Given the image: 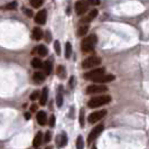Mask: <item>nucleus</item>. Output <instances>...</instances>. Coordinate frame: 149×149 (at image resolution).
<instances>
[{
  "label": "nucleus",
  "mask_w": 149,
  "mask_h": 149,
  "mask_svg": "<svg viewBox=\"0 0 149 149\" xmlns=\"http://www.w3.org/2000/svg\"><path fill=\"white\" fill-rule=\"evenodd\" d=\"M57 75L60 76L61 79H64L65 77V75H66V72H65V68H64V66H58V68H57Z\"/></svg>",
  "instance_id": "25"
},
{
  "label": "nucleus",
  "mask_w": 149,
  "mask_h": 149,
  "mask_svg": "<svg viewBox=\"0 0 149 149\" xmlns=\"http://www.w3.org/2000/svg\"><path fill=\"white\" fill-rule=\"evenodd\" d=\"M97 16V9H93L92 11H90L89 15L86 16V17H84V18H82V20H81V22L82 24H89L90 22H92L95 17Z\"/></svg>",
  "instance_id": "11"
},
{
  "label": "nucleus",
  "mask_w": 149,
  "mask_h": 149,
  "mask_svg": "<svg viewBox=\"0 0 149 149\" xmlns=\"http://www.w3.org/2000/svg\"><path fill=\"white\" fill-rule=\"evenodd\" d=\"M47 99H48V89H47V88H44L43 92H42V95L39 97V104L45 105L46 102H47Z\"/></svg>",
  "instance_id": "14"
},
{
  "label": "nucleus",
  "mask_w": 149,
  "mask_h": 149,
  "mask_svg": "<svg viewBox=\"0 0 149 149\" xmlns=\"http://www.w3.org/2000/svg\"><path fill=\"white\" fill-rule=\"evenodd\" d=\"M80 125L81 127H84V110H81L80 112Z\"/></svg>",
  "instance_id": "30"
},
{
  "label": "nucleus",
  "mask_w": 149,
  "mask_h": 149,
  "mask_svg": "<svg viewBox=\"0 0 149 149\" xmlns=\"http://www.w3.org/2000/svg\"><path fill=\"white\" fill-rule=\"evenodd\" d=\"M55 117H54V116H52V117H51V119H49V126H51V127H55Z\"/></svg>",
  "instance_id": "32"
},
{
  "label": "nucleus",
  "mask_w": 149,
  "mask_h": 149,
  "mask_svg": "<svg viewBox=\"0 0 149 149\" xmlns=\"http://www.w3.org/2000/svg\"><path fill=\"white\" fill-rule=\"evenodd\" d=\"M105 114H107V110H101V111L92 112V113L89 116L88 120H89L90 123H95V122H97L99 120L102 119Z\"/></svg>",
  "instance_id": "7"
},
{
  "label": "nucleus",
  "mask_w": 149,
  "mask_h": 149,
  "mask_svg": "<svg viewBox=\"0 0 149 149\" xmlns=\"http://www.w3.org/2000/svg\"><path fill=\"white\" fill-rule=\"evenodd\" d=\"M31 66L35 67V68H39V67L43 66V63H42V61L39 60V58L35 57V58L31 60Z\"/></svg>",
  "instance_id": "21"
},
{
  "label": "nucleus",
  "mask_w": 149,
  "mask_h": 149,
  "mask_svg": "<svg viewBox=\"0 0 149 149\" xmlns=\"http://www.w3.org/2000/svg\"><path fill=\"white\" fill-rule=\"evenodd\" d=\"M43 35H44V33L40 28H38V27L34 28V30H33V38H35L36 40H39V39L43 38Z\"/></svg>",
  "instance_id": "16"
},
{
  "label": "nucleus",
  "mask_w": 149,
  "mask_h": 149,
  "mask_svg": "<svg viewBox=\"0 0 149 149\" xmlns=\"http://www.w3.org/2000/svg\"><path fill=\"white\" fill-rule=\"evenodd\" d=\"M46 35H47V40L49 42V40H51V37H49V31H46Z\"/></svg>",
  "instance_id": "38"
},
{
  "label": "nucleus",
  "mask_w": 149,
  "mask_h": 149,
  "mask_svg": "<svg viewBox=\"0 0 149 149\" xmlns=\"http://www.w3.org/2000/svg\"><path fill=\"white\" fill-rule=\"evenodd\" d=\"M97 43V38L95 35H90L89 37L84 38L82 42V51L83 52H91L95 47Z\"/></svg>",
  "instance_id": "2"
},
{
  "label": "nucleus",
  "mask_w": 149,
  "mask_h": 149,
  "mask_svg": "<svg viewBox=\"0 0 149 149\" xmlns=\"http://www.w3.org/2000/svg\"><path fill=\"white\" fill-rule=\"evenodd\" d=\"M38 97H39V92H38V91H34V92L30 94V100H31V101H35Z\"/></svg>",
  "instance_id": "29"
},
{
  "label": "nucleus",
  "mask_w": 149,
  "mask_h": 149,
  "mask_svg": "<svg viewBox=\"0 0 149 149\" xmlns=\"http://www.w3.org/2000/svg\"><path fill=\"white\" fill-rule=\"evenodd\" d=\"M25 119H27V120L30 119V113H29V112H26V113H25Z\"/></svg>",
  "instance_id": "36"
},
{
  "label": "nucleus",
  "mask_w": 149,
  "mask_h": 149,
  "mask_svg": "<svg viewBox=\"0 0 149 149\" xmlns=\"http://www.w3.org/2000/svg\"><path fill=\"white\" fill-rule=\"evenodd\" d=\"M33 79H34V81L37 83H42L44 82L45 80V76L43 73H40V72H37V73H35V74L33 75Z\"/></svg>",
  "instance_id": "19"
},
{
  "label": "nucleus",
  "mask_w": 149,
  "mask_h": 149,
  "mask_svg": "<svg viewBox=\"0 0 149 149\" xmlns=\"http://www.w3.org/2000/svg\"><path fill=\"white\" fill-rule=\"evenodd\" d=\"M54 47H55L56 54H57V55H61V47H60V42H58V40H55V43H54Z\"/></svg>",
  "instance_id": "28"
},
{
  "label": "nucleus",
  "mask_w": 149,
  "mask_h": 149,
  "mask_svg": "<svg viewBox=\"0 0 149 149\" xmlns=\"http://www.w3.org/2000/svg\"><path fill=\"white\" fill-rule=\"evenodd\" d=\"M103 74H105L104 68H103V67H99V68H95V70H93V71H90V72H88V73H85L83 76H84L85 80L94 81L95 79L100 77V76H102Z\"/></svg>",
  "instance_id": "3"
},
{
  "label": "nucleus",
  "mask_w": 149,
  "mask_h": 149,
  "mask_svg": "<svg viewBox=\"0 0 149 149\" xmlns=\"http://www.w3.org/2000/svg\"><path fill=\"white\" fill-rule=\"evenodd\" d=\"M92 149H97V147H95V146H93V147H92Z\"/></svg>",
  "instance_id": "39"
},
{
  "label": "nucleus",
  "mask_w": 149,
  "mask_h": 149,
  "mask_svg": "<svg viewBox=\"0 0 149 149\" xmlns=\"http://www.w3.org/2000/svg\"><path fill=\"white\" fill-rule=\"evenodd\" d=\"M24 13L28 16V17H33V13H31V10H29V9H24Z\"/></svg>",
  "instance_id": "33"
},
{
  "label": "nucleus",
  "mask_w": 149,
  "mask_h": 149,
  "mask_svg": "<svg viewBox=\"0 0 149 149\" xmlns=\"http://www.w3.org/2000/svg\"><path fill=\"white\" fill-rule=\"evenodd\" d=\"M88 30H89V25L88 24H82V25H80V27L77 29V35L83 36V35H85L88 33Z\"/></svg>",
  "instance_id": "17"
},
{
  "label": "nucleus",
  "mask_w": 149,
  "mask_h": 149,
  "mask_svg": "<svg viewBox=\"0 0 149 149\" xmlns=\"http://www.w3.org/2000/svg\"><path fill=\"white\" fill-rule=\"evenodd\" d=\"M90 2H91L92 5H99V3H100L99 0H90Z\"/></svg>",
  "instance_id": "35"
},
{
  "label": "nucleus",
  "mask_w": 149,
  "mask_h": 149,
  "mask_svg": "<svg viewBox=\"0 0 149 149\" xmlns=\"http://www.w3.org/2000/svg\"><path fill=\"white\" fill-rule=\"evenodd\" d=\"M107 91H108V88H107V86H103V85H97V84L89 85V86H88V89H86V92L90 93V94L103 93V92H107Z\"/></svg>",
  "instance_id": "8"
},
{
  "label": "nucleus",
  "mask_w": 149,
  "mask_h": 149,
  "mask_svg": "<svg viewBox=\"0 0 149 149\" xmlns=\"http://www.w3.org/2000/svg\"><path fill=\"white\" fill-rule=\"evenodd\" d=\"M116 79V76L113 74H103L102 76H100V77H97L94 80V82L97 83H108V82H111Z\"/></svg>",
  "instance_id": "10"
},
{
  "label": "nucleus",
  "mask_w": 149,
  "mask_h": 149,
  "mask_svg": "<svg viewBox=\"0 0 149 149\" xmlns=\"http://www.w3.org/2000/svg\"><path fill=\"white\" fill-rule=\"evenodd\" d=\"M111 101V97L110 95H100V97H92L89 101V107L90 108H97L101 105H104L107 103H109Z\"/></svg>",
  "instance_id": "1"
},
{
  "label": "nucleus",
  "mask_w": 149,
  "mask_h": 149,
  "mask_svg": "<svg viewBox=\"0 0 149 149\" xmlns=\"http://www.w3.org/2000/svg\"><path fill=\"white\" fill-rule=\"evenodd\" d=\"M89 9V3L84 0H80V1H76L75 3V10H76V14L77 15H83L88 11Z\"/></svg>",
  "instance_id": "6"
},
{
  "label": "nucleus",
  "mask_w": 149,
  "mask_h": 149,
  "mask_svg": "<svg viewBox=\"0 0 149 149\" xmlns=\"http://www.w3.org/2000/svg\"><path fill=\"white\" fill-rule=\"evenodd\" d=\"M36 51H37V53L40 56H46L48 54V49H47V47L44 46V45H39L37 48H36Z\"/></svg>",
  "instance_id": "18"
},
{
  "label": "nucleus",
  "mask_w": 149,
  "mask_h": 149,
  "mask_svg": "<svg viewBox=\"0 0 149 149\" xmlns=\"http://www.w3.org/2000/svg\"><path fill=\"white\" fill-rule=\"evenodd\" d=\"M30 110H31V111H36V110H37V107H36V105H31Z\"/></svg>",
  "instance_id": "37"
},
{
  "label": "nucleus",
  "mask_w": 149,
  "mask_h": 149,
  "mask_svg": "<svg viewBox=\"0 0 149 149\" xmlns=\"http://www.w3.org/2000/svg\"><path fill=\"white\" fill-rule=\"evenodd\" d=\"M36 118H37V122L40 126H45L46 125V122H47V114H46V112L39 111L37 113Z\"/></svg>",
  "instance_id": "12"
},
{
  "label": "nucleus",
  "mask_w": 149,
  "mask_h": 149,
  "mask_svg": "<svg viewBox=\"0 0 149 149\" xmlns=\"http://www.w3.org/2000/svg\"><path fill=\"white\" fill-rule=\"evenodd\" d=\"M103 131V125H97V127H94L92 129V131L90 132L88 136V143H91L94 139H97V137L101 134V132Z\"/></svg>",
  "instance_id": "5"
},
{
  "label": "nucleus",
  "mask_w": 149,
  "mask_h": 149,
  "mask_svg": "<svg viewBox=\"0 0 149 149\" xmlns=\"http://www.w3.org/2000/svg\"><path fill=\"white\" fill-rule=\"evenodd\" d=\"M84 148V142H83L82 136H79L76 139V149H83Z\"/></svg>",
  "instance_id": "23"
},
{
  "label": "nucleus",
  "mask_w": 149,
  "mask_h": 149,
  "mask_svg": "<svg viewBox=\"0 0 149 149\" xmlns=\"http://www.w3.org/2000/svg\"><path fill=\"white\" fill-rule=\"evenodd\" d=\"M100 64H101V58H99L97 56H91V57H88L83 61L82 66L83 68H92V67H95Z\"/></svg>",
  "instance_id": "4"
},
{
  "label": "nucleus",
  "mask_w": 149,
  "mask_h": 149,
  "mask_svg": "<svg viewBox=\"0 0 149 149\" xmlns=\"http://www.w3.org/2000/svg\"><path fill=\"white\" fill-rule=\"evenodd\" d=\"M52 68H53V65H52V63H51L49 61L45 62V63H44L45 74H46V75H49V74H51V73H52Z\"/></svg>",
  "instance_id": "20"
},
{
  "label": "nucleus",
  "mask_w": 149,
  "mask_h": 149,
  "mask_svg": "<svg viewBox=\"0 0 149 149\" xmlns=\"http://www.w3.org/2000/svg\"><path fill=\"white\" fill-rule=\"evenodd\" d=\"M46 18H47V11L46 10H40V11H38L36 16H35V22L39 24V25H43L45 24L46 22Z\"/></svg>",
  "instance_id": "9"
},
{
  "label": "nucleus",
  "mask_w": 149,
  "mask_h": 149,
  "mask_svg": "<svg viewBox=\"0 0 149 149\" xmlns=\"http://www.w3.org/2000/svg\"><path fill=\"white\" fill-rule=\"evenodd\" d=\"M44 141L45 142H49V141H51V132H49V131H47V132L45 134Z\"/></svg>",
  "instance_id": "31"
},
{
  "label": "nucleus",
  "mask_w": 149,
  "mask_h": 149,
  "mask_svg": "<svg viewBox=\"0 0 149 149\" xmlns=\"http://www.w3.org/2000/svg\"><path fill=\"white\" fill-rule=\"evenodd\" d=\"M30 5L33 6V7L35 8H39L42 5H43V2H44V0H29Z\"/></svg>",
  "instance_id": "24"
},
{
  "label": "nucleus",
  "mask_w": 149,
  "mask_h": 149,
  "mask_svg": "<svg viewBox=\"0 0 149 149\" xmlns=\"http://www.w3.org/2000/svg\"><path fill=\"white\" fill-rule=\"evenodd\" d=\"M42 142H43V134L40 131H38L37 134L34 138V140H33V146L34 147H39Z\"/></svg>",
  "instance_id": "15"
},
{
  "label": "nucleus",
  "mask_w": 149,
  "mask_h": 149,
  "mask_svg": "<svg viewBox=\"0 0 149 149\" xmlns=\"http://www.w3.org/2000/svg\"><path fill=\"white\" fill-rule=\"evenodd\" d=\"M56 142H57V146H58V147H64V146L67 143L66 134H65V132H63L61 136H58V137L56 138Z\"/></svg>",
  "instance_id": "13"
},
{
  "label": "nucleus",
  "mask_w": 149,
  "mask_h": 149,
  "mask_svg": "<svg viewBox=\"0 0 149 149\" xmlns=\"http://www.w3.org/2000/svg\"><path fill=\"white\" fill-rule=\"evenodd\" d=\"M16 8H17V2H16V1H13V2L7 3V5L5 6V9H7V10H14Z\"/></svg>",
  "instance_id": "27"
},
{
  "label": "nucleus",
  "mask_w": 149,
  "mask_h": 149,
  "mask_svg": "<svg viewBox=\"0 0 149 149\" xmlns=\"http://www.w3.org/2000/svg\"><path fill=\"white\" fill-rule=\"evenodd\" d=\"M56 104H57L58 108H61L63 105V95H62L61 92H58L57 95H56Z\"/></svg>",
  "instance_id": "26"
},
{
  "label": "nucleus",
  "mask_w": 149,
  "mask_h": 149,
  "mask_svg": "<svg viewBox=\"0 0 149 149\" xmlns=\"http://www.w3.org/2000/svg\"><path fill=\"white\" fill-rule=\"evenodd\" d=\"M73 85H74V76H72L71 80H70V86L73 88Z\"/></svg>",
  "instance_id": "34"
},
{
  "label": "nucleus",
  "mask_w": 149,
  "mask_h": 149,
  "mask_svg": "<svg viewBox=\"0 0 149 149\" xmlns=\"http://www.w3.org/2000/svg\"><path fill=\"white\" fill-rule=\"evenodd\" d=\"M71 54H72V46H71L70 43H66V45H65V57L70 58Z\"/></svg>",
  "instance_id": "22"
}]
</instances>
